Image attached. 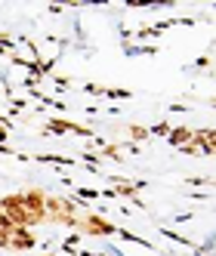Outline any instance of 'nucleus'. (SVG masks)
Wrapping results in <instances>:
<instances>
[{"label":"nucleus","mask_w":216,"mask_h":256,"mask_svg":"<svg viewBox=\"0 0 216 256\" xmlns=\"http://www.w3.org/2000/svg\"><path fill=\"white\" fill-rule=\"evenodd\" d=\"M78 228H84L86 234H112V232H114V226H112V222H102L96 213L78 216Z\"/></svg>","instance_id":"obj_1"},{"label":"nucleus","mask_w":216,"mask_h":256,"mask_svg":"<svg viewBox=\"0 0 216 256\" xmlns=\"http://www.w3.org/2000/svg\"><path fill=\"white\" fill-rule=\"evenodd\" d=\"M34 244H38V238L28 228H12L10 232V250H31Z\"/></svg>","instance_id":"obj_2"},{"label":"nucleus","mask_w":216,"mask_h":256,"mask_svg":"<svg viewBox=\"0 0 216 256\" xmlns=\"http://www.w3.org/2000/svg\"><path fill=\"white\" fill-rule=\"evenodd\" d=\"M12 228H16V226L10 222V216H6L4 210H0V232H12Z\"/></svg>","instance_id":"obj_3"},{"label":"nucleus","mask_w":216,"mask_h":256,"mask_svg":"<svg viewBox=\"0 0 216 256\" xmlns=\"http://www.w3.org/2000/svg\"><path fill=\"white\" fill-rule=\"evenodd\" d=\"M0 247L10 250V232H0Z\"/></svg>","instance_id":"obj_4"}]
</instances>
